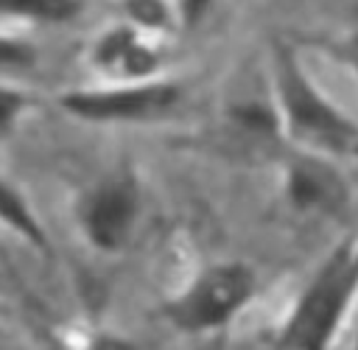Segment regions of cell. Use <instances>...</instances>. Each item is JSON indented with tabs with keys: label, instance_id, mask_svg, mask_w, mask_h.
<instances>
[{
	"label": "cell",
	"instance_id": "6da1fadb",
	"mask_svg": "<svg viewBox=\"0 0 358 350\" xmlns=\"http://www.w3.org/2000/svg\"><path fill=\"white\" fill-rule=\"evenodd\" d=\"M358 291V241H344L333 249L310 286L296 300L280 328V350H330L336 330Z\"/></svg>",
	"mask_w": 358,
	"mask_h": 350
},
{
	"label": "cell",
	"instance_id": "7a4b0ae2",
	"mask_svg": "<svg viewBox=\"0 0 358 350\" xmlns=\"http://www.w3.org/2000/svg\"><path fill=\"white\" fill-rule=\"evenodd\" d=\"M257 277L243 263H221L204 269L182 294L162 305L165 319L185 333H210L235 319L255 297Z\"/></svg>",
	"mask_w": 358,
	"mask_h": 350
},
{
	"label": "cell",
	"instance_id": "3957f363",
	"mask_svg": "<svg viewBox=\"0 0 358 350\" xmlns=\"http://www.w3.org/2000/svg\"><path fill=\"white\" fill-rule=\"evenodd\" d=\"M280 98L291 126L330 151H358V126L330 106L299 73L291 53H280Z\"/></svg>",
	"mask_w": 358,
	"mask_h": 350
},
{
	"label": "cell",
	"instance_id": "277c9868",
	"mask_svg": "<svg viewBox=\"0 0 358 350\" xmlns=\"http://www.w3.org/2000/svg\"><path fill=\"white\" fill-rule=\"evenodd\" d=\"M140 210L137 179L117 171L98 185H92L78 202V224L87 241L101 252H115L131 235Z\"/></svg>",
	"mask_w": 358,
	"mask_h": 350
},
{
	"label": "cell",
	"instance_id": "5b68a950",
	"mask_svg": "<svg viewBox=\"0 0 358 350\" xmlns=\"http://www.w3.org/2000/svg\"><path fill=\"white\" fill-rule=\"evenodd\" d=\"M176 101L171 84H134L115 90H73L62 95V106L81 120H134L154 115Z\"/></svg>",
	"mask_w": 358,
	"mask_h": 350
},
{
	"label": "cell",
	"instance_id": "8992f818",
	"mask_svg": "<svg viewBox=\"0 0 358 350\" xmlns=\"http://www.w3.org/2000/svg\"><path fill=\"white\" fill-rule=\"evenodd\" d=\"M92 59L101 70L123 76V78H143L159 62L157 53L129 25H117V28L106 31L95 45Z\"/></svg>",
	"mask_w": 358,
	"mask_h": 350
},
{
	"label": "cell",
	"instance_id": "52a82bcc",
	"mask_svg": "<svg viewBox=\"0 0 358 350\" xmlns=\"http://www.w3.org/2000/svg\"><path fill=\"white\" fill-rule=\"evenodd\" d=\"M0 227L11 230L20 241L34 246L36 252L50 255V235H48L42 218L36 216V210L28 202V196L22 193V188L14 179H8L6 174H0Z\"/></svg>",
	"mask_w": 358,
	"mask_h": 350
},
{
	"label": "cell",
	"instance_id": "ba28073f",
	"mask_svg": "<svg viewBox=\"0 0 358 350\" xmlns=\"http://www.w3.org/2000/svg\"><path fill=\"white\" fill-rule=\"evenodd\" d=\"M48 350H137L129 339H120L115 333L103 330H87V328H67L59 325L45 339Z\"/></svg>",
	"mask_w": 358,
	"mask_h": 350
},
{
	"label": "cell",
	"instance_id": "9c48e42d",
	"mask_svg": "<svg viewBox=\"0 0 358 350\" xmlns=\"http://www.w3.org/2000/svg\"><path fill=\"white\" fill-rule=\"evenodd\" d=\"M288 188H291V196L299 207H310V204H327L336 196L338 179H333L327 171H322L316 165L313 168L310 165H296L291 171Z\"/></svg>",
	"mask_w": 358,
	"mask_h": 350
},
{
	"label": "cell",
	"instance_id": "30bf717a",
	"mask_svg": "<svg viewBox=\"0 0 358 350\" xmlns=\"http://www.w3.org/2000/svg\"><path fill=\"white\" fill-rule=\"evenodd\" d=\"M81 11V0H0V17L64 22Z\"/></svg>",
	"mask_w": 358,
	"mask_h": 350
},
{
	"label": "cell",
	"instance_id": "8fae6325",
	"mask_svg": "<svg viewBox=\"0 0 358 350\" xmlns=\"http://www.w3.org/2000/svg\"><path fill=\"white\" fill-rule=\"evenodd\" d=\"M31 106V95L20 87L0 84V137L11 134Z\"/></svg>",
	"mask_w": 358,
	"mask_h": 350
},
{
	"label": "cell",
	"instance_id": "7c38bea8",
	"mask_svg": "<svg viewBox=\"0 0 358 350\" xmlns=\"http://www.w3.org/2000/svg\"><path fill=\"white\" fill-rule=\"evenodd\" d=\"M126 11L137 25H165L168 22V8L162 0H126Z\"/></svg>",
	"mask_w": 358,
	"mask_h": 350
},
{
	"label": "cell",
	"instance_id": "4fadbf2b",
	"mask_svg": "<svg viewBox=\"0 0 358 350\" xmlns=\"http://www.w3.org/2000/svg\"><path fill=\"white\" fill-rule=\"evenodd\" d=\"M34 59H36V50L28 42L0 34V67H25Z\"/></svg>",
	"mask_w": 358,
	"mask_h": 350
},
{
	"label": "cell",
	"instance_id": "5bb4252c",
	"mask_svg": "<svg viewBox=\"0 0 358 350\" xmlns=\"http://www.w3.org/2000/svg\"><path fill=\"white\" fill-rule=\"evenodd\" d=\"M207 3H210V0H185V17H187V22H190V25L204 14Z\"/></svg>",
	"mask_w": 358,
	"mask_h": 350
},
{
	"label": "cell",
	"instance_id": "9a60e30c",
	"mask_svg": "<svg viewBox=\"0 0 358 350\" xmlns=\"http://www.w3.org/2000/svg\"><path fill=\"white\" fill-rule=\"evenodd\" d=\"M352 53H355V62H358V39L352 42Z\"/></svg>",
	"mask_w": 358,
	"mask_h": 350
},
{
	"label": "cell",
	"instance_id": "2e32d148",
	"mask_svg": "<svg viewBox=\"0 0 358 350\" xmlns=\"http://www.w3.org/2000/svg\"><path fill=\"white\" fill-rule=\"evenodd\" d=\"M355 350H358V344H355Z\"/></svg>",
	"mask_w": 358,
	"mask_h": 350
}]
</instances>
